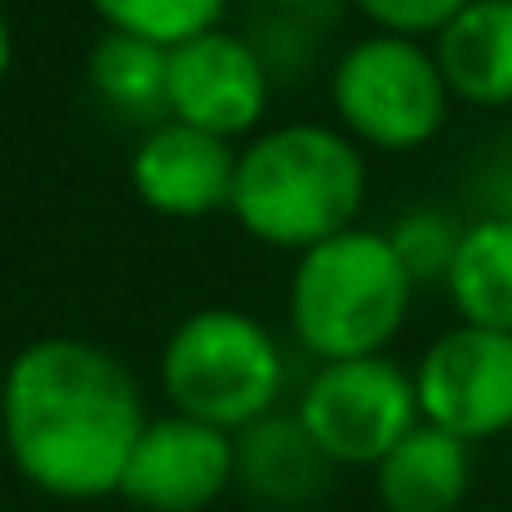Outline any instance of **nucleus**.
<instances>
[{"mask_svg": "<svg viewBox=\"0 0 512 512\" xmlns=\"http://www.w3.org/2000/svg\"><path fill=\"white\" fill-rule=\"evenodd\" d=\"M368 199V155L339 125H264L239 145L234 224L264 249L304 254L358 224Z\"/></svg>", "mask_w": 512, "mask_h": 512, "instance_id": "f03ea898", "label": "nucleus"}, {"mask_svg": "<svg viewBox=\"0 0 512 512\" xmlns=\"http://www.w3.org/2000/svg\"><path fill=\"white\" fill-rule=\"evenodd\" d=\"M388 244H393V254L403 259V269L418 289H433V284L443 289V279L453 269V254L463 244V219L448 214V209L418 204V209H408L388 224Z\"/></svg>", "mask_w": 512, "mask_h": 512, "instance_id": "f3484780", "label": "nucleus"}, {"mask_svg": "<svg viewBox=\"0 0 512 512\" xmlns=\"http://www.w3.org/2000/svg\"><path fill=\"white\" fill-rule=\"evenodd\" d=\"M483 512H493V508H483Z\"/></svg>", "mask_w": 512, "mask_h": 512, "instance_id": "4be33fe9", "label": "nucleus"}, {"mask_svg": "<svg viewBox=\"0 0 512 512\" xmlns=\"http://www.w3.org/2000/svg\"><path fill=\"white\" fill-rule=\"evenodd\" d=\"M274 100V70L254 35L214 25L170 45L165 65V110L179 125L244 145L264 130Z\"/></svg>", "mask_w": 512, "mask_h": 512, "instance_id": "0eeeda50", "label": "nucleus"}, {"mask_svg": "<svg viewBox=\"0 0 512 512\" xmlns=\"http://www.w3.org/2000/svg\"><path fill=\"white\" fill-rule=\"evenodd\" d=\"M508 478H512V438H508Z\"/></svg>", "mask_w": 512, "mask_h": 512, "instance_id": "412c9836", "label": "nucleus"}, {"mask_svg": "<svg viewBox=\"0 0 512 512\" xmlns=\"http://www.w3.org/2000/svg\"><path fill=\"white\" fill-rule=\"evenodd\" d=\"M458 324L512 334V214H478L443 279Z\"/></svg>", "mask_w": 512, "mask_h": 512, "instance_id": "4468645a", "label": "nucleus"}, {"mask_svg": "<svg viewBox=\"0 0 512 512\" xmlns=\"http://www.w3.org/2000/svg\"><path fill=\"white\" fill-rule=\"evenodd\" d=\"M254 5H264V10H319L329 0H254Z\"/></svg>", "mask_w": 512, "mask_h": 512, "instance_id": "aec40b11", "label": "nucleus"}, {"mask_svg": "<svg viewBox=\"0 0 512 512\" xmlns=\"http://www.w3.org/2000/svg\"><path fill=\"white\" fill-rule=\"evenodd\" d=\"M294 413L334 468H373L403 433L423 423L413 368H403L393 353L314 363Z\"/></svg>", "mask_w": 512, "mask_h": 512, "instance_id": "423d86ee", "label": "nucleus"}, {"mask_svg": "<svg viewBox=\"0 0 512 512\" xmlns=\"http://www.w3.org/2000/svg\"><path fill=\"white\" fill-rule=\"evenodd\" d=\"M234 488V433L189 413H160L140 428L120 498L140 512H204Z\"/></svg>", "mask_w": 512, "mask_h": 512, "instance_id": "1a4fd4ad", "label": "nucleus"}, {"mask_svg": "<svg viewBox=\"0 0 512 512\" xmlns=\"http://www.w3.org/2000/svg\"><path fill=\"white\" fill-rule=\"evenodd\" d=\"M145 423L135 373L90 339H30L0 373V443L40 498L95 503L120 493Z\"/></svg>", "mask_w": 512, "mask_h": 512, "instance_id": "f257e3e1", "label": "nucleus"}, {"mask_svg": "<svg viewBox=\"0 0 512 512\" xmlns=\"http://www.w3.org/2000/svg\"><path fill=\"white\" fill-rule=\"evenodd\" d=\"M413 393L423 423L463 438H512V334L453 324L413 363Z\"/></svg>", "mask_w": 512, "mask_h": 512, "instance_id": "6e6552de", "label": "nucleus"}, {"mask_svg": "<svg viewBox=\"0 0 512 512\" xmlns=\"http://www.w3.org/2000/svg\"><path fill=\"white\" fill-rule=\"evenodd\" d=\"M383 512H463L473 493V443L418 423L373 463Z\"/></svg>", "mask_w": 512, "mask_h": 512, "instance_id": "f8f14e48", "label": "nucleus"}, {"mask_svg": "<svg viewBox=\"0 0 512 512\" xmlns=\"http://www.w3.org/2000/svg\"><path fill=\"white\" fill-rule=\"evenodd\" d=\"M105 30L120 35H140L155 45H179L189 35H204L214 25H224L229 0H85Z\"/></svg>", "mask_w": 512, "mask_h": 512, "instance_id": "dca6fc26", "label": "nucleus"}, {"mask_svg": "<svg viewBox=\"0 0 512 512\" xmlns=\"http://www.w3.org/2000/svg\"><path fill=\"white\" fill-rule=\"evenodd\" d=\"M165 65H170V50L155 45V40H140V35H120V30H105L85 60V80L95 90V100L120 115L125 125H160L170 120L165 110Z\"/></svg>", "mask_w": 512, "mask_h": 512, "instance_id": "2eb2a0df", "label": "nucleus"}, {"mask_svg": "<svg viewBox=\"0 0 512 512\" xmlns=\"http://www.w3.org/2000/svg\"><path fill=\"white\" fill-rule=\"evenodd\" d=\"M468 0H353V10L368 20V30L378 35H403V40H423L433 45L463 10Z\"/></svg>", "mask_w": 512, "mask_h": 512, "instance_id": "a211bd4d", "label": "nucleus"}, {"mask_svg": "<svg viewBox=\"0 0 512 512\" xmlns=\"http://www.w3.org/2000/svg\"><path fill=\"white\" fill-rule=\"evenodd\" d=\"M329 105L334 125L353 145L383 155H408L433 145L453 115V95L433 45L378 30L339 50L329 70Z\"/></svg>", "mask_w": 512, "mask_h": 512, "instance_id": "39448f33", "label": "nucleus"}, {"mask_svg": "<svg viewBox=\"0 0 512 512\" xmlns=\"http://www.w3.org/2000/svg\"><path fill=\"white\" fill-rule=\"evenodd\" d=\"M234 170H239V145L179 120H160L140 130L130 150V189L160 219L229 214Z\"/></svg>", "mask_w": 512, "mask_h": 512, "instance_id": "9d476101", "label": "nucleus"}, {"mask_svg": "<svg viewBox=\"0 0 512 512\" xmlns=\"http://www.w3.org/2000/svg\"><path fill=\"white\" fill-rule=\"evenodd\" d=\"M433 55L453 105L512 110V0H468Z\"/></svg>", "mask_w": 512, "mask_h": 512, "instance_id": "ddd939ff", "label": "nucleus"}, {"mask_svg": "<svg viewBox=\"0 0 512 512\" xmlns=\"http://www.w3.org/2000/svg\"><path fill=\"white\" fill-rule=\"evenodd\" d=\"M418 284L388 244V229L353 224L294 254L284 319L314 363L388 353L413 314Z\"/></svg>", "mask_w": 512, "mask_h": 512, "instance_id": "7ed1b4c3", "label": "nucleus"}, {"mask_svg": "<svg viewBox=\"0 0 512 512\" xmlns=\"http://www.w3.org/2000/svg\"><path fill=\"white\" fill-rule=\"evenodd\" d=\"M10 65H15V25H10V10L0 5V85H5Z\"/></svg>", "mask_w": 512, "mask_h": 512, "instance_id": "6ab92c4d", "label": "nucleus"}, {"mask_svg": "<svg viewBox=\"0 0 512 512\" xmlns=\"http://www.w3.org/2000/svg\"><path fill=\"white\" fill-rule=\"evenodd\" d=\"M334 478V463L319 453L294 408H274L259 423L234 433V488L269 508H304Z\"/></svg>", "mask_w": 512, "mask_h": 512, "instance_id": "9b49d317", "label": "nucleus"}, {"mask_svg": "<svg viewBox=\"0 0 512 512\" xmlns=\"http://www.w3.org/2000/svg\"><path fill=\"white\" fill-rule=\"evenodd\" d=\"M160 388L174 413L239 433L284 408L289 358L279 334L229 304L184 314L160 348Z\"/></svg>", "mask_w": 512, "mask_h": 512, "instance_id": "20e7f679", "label": "nucleus"}]
</instances>
